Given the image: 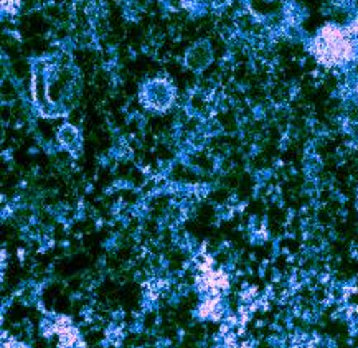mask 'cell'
<instances>
[{
    "label": "cell",
    "mask_w": 358,
    "mask_h": 348,
    "mask_svg": "<svg viewBox=\"0 0 358 348\" xmlns=\"http://www.w3.org/2000/svg\"><path fill=\"white\" fill-rule=\"evenodd\" d=\"M355 45L345 31L335 25H325L315 36L314 53L327 66H341L350 61Z\"/></svg>",
    "instance_id": "obj_1"
}]
</instances>
